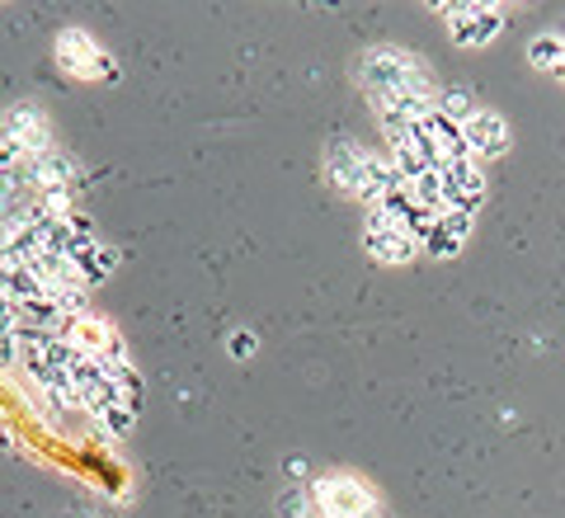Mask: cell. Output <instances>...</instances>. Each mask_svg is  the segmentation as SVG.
Returning a JSON list of instances; mask_svg holds the SVG:
<instances>
[{
	"label": "cell",
	"instance_id": "d6986e66",
	"mask_svg": "<svg viewBox=\"0 0 565 518\" xmlns=\"http://www.w3.org/2000/svg\"><path fill=\"white\" fill-rule=\"evenodd\" d=\"M255 349H259V345H255V335H241V330L232 335V353H236V359H250Z\"/></svg>",
	"mask_w": 565,
	"mask_h": 518
},
{
	"label": "cell",
	"instance_id": "2e32d148",
	"mask_svg": "<svg viewBox=\"0 0 565 518\" xmlns=\"http://www.w3.org/2000/svg\"><path fill=\"white\" fill-rule=\"evenodd\" d=\"M95 424H99V429H104V434H109V438H122V434H132V424H137V410H132V405H118V410H109V415H99Z\"/></svg>",
	"mask_w": 565,
	"mask_h": 518
},
{
	"label": "cell",
	"instance_id": "9a60e30c",
	"mask_svg": "<svg viewBox=\"0 0 565 518\" xmlns=\"http://www.w3.org/2000/svg\"><path fill=\"white\" fill-rule=\"evenodd\" d=\"M434 109L444 114V118H452V123H467L476 109H481V104H476V95H471V91H462V85H452V91H438Z\"/></svg>",
	"mask_w": 565,
	"mask_h": 518
},
{
	"label": "cell",
	"instance_id": "30bf717a",
	"mask_svg": "<svg viewBox=\"0 0 565 518\" xmlns=\"http://www.w3.org/2000/svg\"><path fill=\"white\" fill-rule=\"evenodd\" d=\"M363 245L377 264H386V269H401V264H411L419 255V241L411 236V231L377 218V212H363Z\"/></svg>",
	"mask_w": 565,
	"mask_h": 518
},
{
	"label": "cell",
	"instance_id": "5b68a950",
	"mask_svg": "<svg viewBox=\"0 0 565 518\" xmlns=\"http://www.w3.org/2000/svg\"><path fill=\"white\" fill-rule=\"evenodd\" d=\"M71 401L90 420H99V415H109V410L128 405V391L118 387L109 363H95V359H81L76 353V363H71Z\"/></svg>",
	"mask_w": 565,
	"mask_h": 518
},
{
	"label": "cell",
	"instance_id": "8992f818",
	"mask_svg": "<svg viewBox=\"0 0 565 518\" xmlns=\"http://www.w3.org/2000/svg\"><path fill=\"white\" fill-rule=\"evenodd\" d=\"M438 14H444L448 39L457 47H490L504 29V10L486 6V0H448V6H438Z\"/></svg>",
	"mask_w": 565,
	"mask_h": 518
},
{
	"label": "cell",
	"instance_id": "5bb4252c",
	"mask_svg": "<svg viewBox=\"0 0 565 518\" xmlns=\"http://www.w3.org/2000/svg\"><path fill=\"white\" fill-rule=\"evenodd\" d=\"M527 62H533L537 71H546V76H556V71L565 66V52H561L556 29H546V33H537V39L527 43Z\"/></svg>",
	"mask_w": 565,
	"mask_h": 518
},
{
	"label": "cell",
	"instance_id": "52a82bcc",
	"mask_svg": "<svg viewBox=\"0 0 565 518\" xmlns=\"http://www.w3.org/2000/svg\"><path fill=\"white\" fill-rule=\"evenodd\" d=\"M52 57H57V66L71 81H109L114 76V57L95 43V33H85V29H62L57 43H52Z\"/></svg>",
	"mask_w": 565,
	"mask_h": 518
},
{
	"label": "cell",
	"instance_id": "7c38bea8",
	"mask_svg": "<svg viewBox=\"0 0 565 518\" xmlns=\"http://www.w3.org/2000/svg\"><path fill=\"white\" fill-rule=\"evenodd\" d=\"M462 137H467L471 160H500V156H509V147H514V133H509L504 114H494V109H476L462 123Z\"/></svg>",
	"mask_w": 565,
	"mask_h": 518
},
{
	"label": "cell",
	"instance_id": "9c48e42d",
	"mask_svg": "<svg viewBox=\"0 0 565 518\" xmlns=\"http://www.w3.org/2000/svg\"><path fill=\"white\" fill-rule=\"evenodd\" d=\"M438 184H444V208L448 212H471L476 218V208L486 203V170H481V160H448V166H438Z\"/></svg>",
	"mask_w": 565,
	"mask_h": 518
},
{
	"label": "cell",
	"instance_id": "8fae6325",
	"mask_svg": "<svg viewBox=\"0 0 565 518\" xmlns=\"http://www.w3.org/2000/svg\"><path fill=\"white\" fill-rule=\"evenodd\" d=\"M471 231H476L471 212H438V218H429V226L419 231V255H434V260L462 255V245L471 241Z\"/></svg>",
	"mask_w": 565,
	"mask_h": 518
},
{
	"label": "cell",
	"instance_id": "7a4b0ae2",
	"mask_svg": "<svg viewBox=\"0 0 565 518\" xmlns=\"http://www.w3.org/2000/svg\"><path fill=\"white\" fill-rule=\"evenodd\" d=\"M326 175L344 199H359L363 208H373L386 189L401 184L392 160H386L382 151H367L363 141H353V137H334L326 147Z\"/></svg>",
	"mask_w": 565,
	"mask_h": 518
},
{
	"label": "cell",
	"instance_id": "ba28073f",
	"mask_svg": "<svg viewBox=\"0 0 565 518\" xmlns=\"http://www.w3.org/2000/svg\"><path fill=\"white\" fill-rule=\"evenodd\" d=\"M0 137H6L24 160L57 147V141H52V123H47V114L39 109V104H10V109L0 114Z\"/></svg>",
	"mask_w": 565,
	"mask_h": 518
},
{
	"label": "cell",
	"instance_id": "3957f363",
	"mask_svg": "<svg viewBox=\"0 0 565 518\" xmlns=\"http://www.w3.org/2000/svg\"><path fill=\"white\" fill-rule=\"evenodd\" d=\"M316 514L321 518H382V495L373 480L353 476V472H330L311 486Z\"/></svg>",
	"mask_w": 565,
	"mask_h": 518
},
{
	"label": "cell",
	"instance_id": "e0dca14e",
	"mask_svg": "<svg viewBox=\"0 0 565 518\" xmlns=\"http://www.w3.org/2000/svg\"><path fill=\"white\" fill-rule=\"evenodd\" d=\"M278 514L282 518H316V499H311V490H288L278 499Z\"/></svg>",
	"mask_w": 565,
	"mask_h": 518
},
{
	"label": "cell",
	"instance_id": "4fadbf2b",
	"mask_svg": "<svg viewBox=\"0 0 565 518\" xmlns=\"http://www.w3.org/2000/svg\"><path fill=\"white\" fill-rule=\"evenodd\" d=\"M29 175H33V193H71V184L81 180V166L71 151L52 147L29 160Z\"/></svg>",
	"mask_w": 565,
	"mask_h": 518
},
{
	"label": "cell",
	"instance_id": "277c9868",
	"mask_svg": "<svg viewBox=\"0 0 565 518\" xmlns=\"http://www.w3.org/2000/svg\"><path fill=\"white\" fill-rule=\"evenodd\" d=\"M57 335L81 353V359H95V363H132L128 359V339H122L114 320L99 316V311H85V316L62 320Z\"/></svg>",
	"mask_w": 565,
	"mask_h": 518
},
{
	"label": "cell",
	"instance_id": "6da1fadb",
	"mask_svg": "<svg viewBox=\"0 0 565 518\" xmlns=\"http://www.w3.org/2000/svg\"><path fill=\"white\" fill-rule=\"evenodd\" d=\"M359 85L373 109H386L396 99H438L434 91V71L415 57L411 47H373L359 57Z\"/></svg>",
	"mask_w": 565,
	"mask_h": 518
},
{
	"label": "cell",
	"instance_id": "ac0fdd59",
	"mask_svg": "<svg viewBox=\"0 0 565 518\" xmlns=\"http://www.w3.org/2000/svg\"><path fill=\"white\" fill-rule=\"evenodd\" d=\"M0 330H20V307H14V302L6 297V293H0Z\"/></svg>",
	"mask_w": 565,
	"mask_h": 518
}]
</instances>
